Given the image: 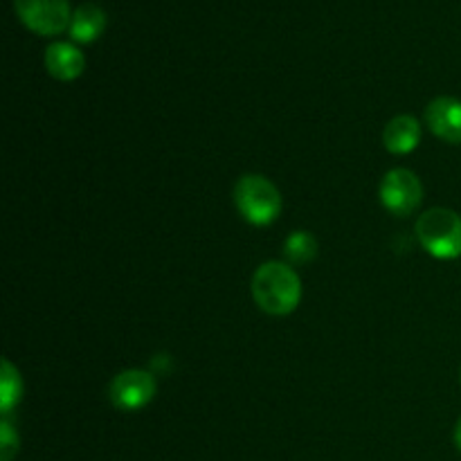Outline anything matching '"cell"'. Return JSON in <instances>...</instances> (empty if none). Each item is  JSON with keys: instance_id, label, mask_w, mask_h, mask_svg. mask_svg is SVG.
I'll return each mask as SVG.
<instances>
[{"instance_id": "obj_1", "label": "cell", "mask_w": 461, "mask_h": 461, "mask_svg": "<svg viewBox=\"0 0 461 461\" xmlns=\"http://www.w3.org/2000/svg\"><path fill=\"white\" fill-rule=\"evenodd\" d=\"M252 297L270 315H288L302 300V282L295 270L282 261H266L252 275Z\"/></svg>"}, {"instance_id": "obj_2", "label": "cell", "mask_w": 461, "mask_h": 461, "mask_svg": "<svg viewBox=\"0 0 461 461\" xmlns=\"http://www.w3.org/2000/svg\"><path fill=\"white\" fill-rule=\"evenodd\" d=\"M417 237L437 259H457L461 255V216L446 207H432L419 216Z\"/></svg>"}, {"instance_id": "obj_3", "label": "cell", "mask_w": 461, "mask_h": 461, "mask_svg": "<svg viewBox=\"0 0 461 461\" xmlns=\"http://www.w3.org/2000/svg\"><path fill=\"white\" fill-rule=\"evenodd\" d=\"M234 203L243 219L252 225H268L282 212V194L268 178L248 174L234 187Z\"/></svg>"}, {"instance_id": "obj_4", "label": "cell", "mask_w": 461, "mask_h": 461, "mask_svg": "<svg viewBox=\"0 0 461 461\" xmlns=\"http://www.w3.org/2000/svg\"><path fill=\"white\" fill-rule=\"evenodd\" d=\"M14 9L23 25L41 36L61 34L72 23L68 0H14Z\"/></svg>"}, {"instance_id": "obj_5", "label": "cell", "mask_w": 461, "mask_h": 461, "mask_svg": "<svg viewBox=\"0 0 461 461\" xmlns=\"http://www.w3.org/2000/svg\"><path fill=\"white\" fill-rule=\"evenodd\" d=\"M381 201L392 214L408 216L421 205L423 187L417 174L410 169H392L387 171L381 183Z\"/></svg>"}, {"instance_id": "obj_6", "label": "cell", "mask_w": 461, "mask_h": 461, "mask_svg": "<svg viewBox=\"0 0 461 461\" xmlns=\"http://www.w3.org/2000/svg\"><path fill=\"white\" fill-rule=\"evenodd\" d=\"M108 396H111L113 405L124 412H135V410L144 408L151 403L156 396V378L142 369H129L113 378L111 387H108Z\"/></svg>"}, {"instance_id": "obj_7", "label": "cell", "mask_w": 461, "mask_h": 461, "mask_svg": "<svg viewBox=\"0 0 461 461\" xmlns=\"http://www.w3.org/2000/svg\"><path fill=\"white\" fill-rule=\"evenodd\" d=\"M426 124L444 142L461 144V99L437 97L428 104Z\"/></svg>"}, {"instance_id": "obj_8", "label": "cell", "mask_w": 461, "mask_h": 461, "mask_svg": "<svg viewBox=\"0 0 461 461\" xmlns=\"http://www.w3.org/2000/svg\"><path fill=\"white\" fill-rule=\"evenodd\" d=\"M45 68L54 79L72 81L84 72L86 57L77 45L52 43L45 50Z\"/></svg>"}, {"instance_id": "obj_9", "label": "cell", "mask_w": 461, "mask_h": 461, "mask_svg": "<svg viewBox=\"0 0 461 461\" xmlns=\"http://www.w3.org/2000/svg\"><path fill=\"white\" fill-rule=\"evenodd\" d=\"M421 140V126L414 117L399 115L394 120L387 122L385 131H383V142H385L387 151L392 153H410L419 147Z\"/></svg>"}, {"instance_id": "obj_10", "label": "cell", "mask_w": 461, "mask_h": 461, "mask_svg": "<svg viewBox=\"0 0 461 461\" xmlns=\"http://www.w3.org/2000/svg\"><path fill=\"white\" fill-rule=\"evenodd\" d=\"M68 30H70L72 41H77V43H93L106 30V14L99 5H81L72 12V23Z\"/></svg>"}, {"instance_id": "obj_11", "label": "cell", "mask_w": 461, "mask_h": 461, "mask_svg": "<svg viewBox=\"0 0 461 461\" xmlns=\"http://www.w3.org/2000/svg\"><path fill=\"white\" fill-rule=\"evenodd\" d=\"M23 396V383L21 374L14 367L9 360H3V376H0V410L7 417L12 412L14 405L21 401Z\"/></svg>"}, {"instance_id": "obj_12", "label": "cell", "mask_w": 461, "mask_h": 461, "mask_svg": "<svg viewBox=\"0 0 461 461\" xmlns=\"http://www.w3.org/2000/svg\"><path fill=\"white\" fill-rule=\"evenodd\" d=\"M284 252H286V257L293 264H309V261H313L315 255H318V241H315V237L311 232L297 230V232H293L291 237L286 239Z\"/></svg>"}, {"instance_id": "obj_13", "label": "cell", "mask_w": 461, "mask_h": 461, "mask_svg": "<svg viewBox=\"0 0 461 461\" xmlns=\"http://www.w3.org/2000/svg\"><path fill=\"white\" fill-rule=\"evenodd\" d=\"M18 446H21V441H18L16 430L7 419H3V423H0V461H12L16 457Z\"/></svg>"}, {"instance_id": "obj_14", "label": "cell", "mask_w": 461, "mask_h": 461, "mask_svg": "<svg viewBox=\"0 0 461 461\" xmlns=\"http://www.w3.org/2000/svg\"><path fill=\"white\" fill-rule=\"evenodd\" d=\"M455 444H457V448L461 450V421L457 423V428H455Z\"/></svg>"}]
</instances>
